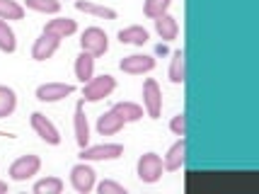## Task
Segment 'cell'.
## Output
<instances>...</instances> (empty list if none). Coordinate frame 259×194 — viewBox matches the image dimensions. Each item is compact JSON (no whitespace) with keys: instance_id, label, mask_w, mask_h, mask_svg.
<instances>
[{"instance_id":"6da1fadb","label":"cell","mask_w":259,"mask_h":194,"mask_svg":"<svg viewBox=\"0 0 259 194\" xmlns=\"http://www.w3.org/2000/svg\"><path fill=\"white\" fill-rule=\"evenodd\" d=\"M114 88H116V80L112 78V75H92L88 83H85V90H82V100L85 102H100V100H104V97H109L114 92Z\"/></svg>"},{"instance_id":"7a4b0ae2","label":"cell","mask_w":259,"mask_h":194,"mask_svg":"<svg viewBox=\"0 0 259 194\" xmlns=\"http://www.w3.org/2000/svg\"><path fill=\"white\" fill-rule=\"evenodd\" d=\"M80 46L82 51H88L90 56H104L107 49H109V39H107V32L100 29V27H88L82 36H80Z\"/></svg>"},{"instance_id":"3957f363","label":"cell","mask_w":259,"mask_h":194,"mask_svg":"<svg viewBox=\"0 0 259 194\" xmlns=\"http://www.w3.org/2000/svg\"><path fill=\"white\" fill-rule=\"evenodd\" d=\"M162 170H165V165H162L160 156H155V153H146L138 160V177H141V182H148V184L158 182L162 177Z\"/></svg>"},{"instance_id":"277c9868","label":"cell","mask_w":259,"mask_h":194,"mask_svg":"<svg viewBox=\"0 0 259 194\" xmlns=\"http://www.w3.org/2000/svg\"><path fill=\"white\" fill-rule=\"evenodd\" d=\"M39 168H41V160H39V156H32V153H29V156L17 158L10 165V177L15 180V182H24V180L34 177V175L39 172Z\"/></svg>"},{"instance_id":"5b68a950","label":"cell","mask_w":259,"mask_h":194,"mask_svg":"<svg viewBox=\"0 0 259 194\" xmlns=\"http://www.w3.org/2000/svg\"><path fill=\"white\" fill-rule=\"evenodd\" d=\"M143 104H146L148 117L158 119L160 112H162V90H160V85L153 78H148L143 83Z\"/></svg>"},{"instance_id":"8992f818","label":"cell","mask_w":259,"mask_h":194,"mask_svg":"<svg viewBox=\"0 0 259 194\" xmlns=\"http://www.w3.org/2000/svg\"><path fill=\"white\" fill-rule=\"evenodd\" d=\"M32 129L36 131V136L46 141L49 146H58L61 143V134H58V129L49 119H46L41 112H34L32 114Z\"/></svg>"},{"instance_id":"52a82bcc","label":"cell","mask_w":259,"mask_h":194,"mask_svg":"<svg viewBox=\"0 0 259 194\" xmlns=\"http://www.w3.org/2000/svg\"><path fill=\"white\" fill-rule=\"evenodd\" d=\"M124 156V146L119 143H102V146H85L80 158L82 160H114Z\"/></svg>"},{"instance_id":"ba28073f","label":"cell","mask_w":259,"mask_h":194,"mask_svg":"<svg viewBox=\"0 0 259 194\" xmlns=\"http://www.w3.org/2000/svg\"><path fill=\"white\" fill-rule=\"evenodd\" d=\"M68 95H73V85L68 83H46L36 88V100L39 102H58Z\"/></svg>"},{"instance_id":"9c48e42d","label":"cell","mask_w":259,"mask_h":194,"mask_svg":"<svg viewBox=\"0 0 259 194\" xmlns=\"http://www.w3.org/2000/svg\"><path fill=\"white\" fill-rule=\"evenodd\" d=\"M119 68L128 73V75H141V73H148V70L155 68V58L153 56H141V54H134V56L121 58Z\"/></svg>"},{"instance_id":"30bf717a","label":"cell","mask_w":259,"mask_h":194,"mask_svg":"<svg viewBox=\"0 0 259 194\" xmlns=\"http://www.w3.org/2000/svg\"><path fill=\"white\" fill-rule=\"evenodd\" d=\"M70 184H73L78 192L88 194L92 187H95V170H92L90 165H85V163L75 165V168L70 170Z\"/></svg>"},{"instance_id":"8fae6325","label":"cell","mask_w":259,"mask_h":194,"mask_svg":"<svg viewBox=\"0 0 259 194\" xmlns=\"http://www.w3.org/2000/svg\"><path fill=\"white\" fill-rule=\"evenodd\" d=\"M58 44H61V39H56V36H51V34H46V32H44V34L34 42L32 58H34V61H46V58H51L54 54H56Z\"/></svg>"},{"instance_id":"7c38bea8","label":"cell","mask_w":259,"mask_h":194,"mask_svg":"<svg viewBox=\"0 0 259 194\" xmlns=\"http://www.w3.org/2000/svg\"><path fill=\"white\" fill-rule=\"evenodd\" d=\"M75 141H78L80 148H85L90 143V124L85 117V100H80L75 104Z\"/></svg>"},{"instance_id":"4fadbf2b","label":"cell","mask_w":259,"mask_h":194,"mask_svg":"<svg viewBox=\"0 0 259 194\" xmlns=\"http://www.w3.org/2000/svg\"><path fill=\"white\" fill-rule=\"evenodd\" d=\"M75 29H78V24H75V20H70V17H56V20H51L44 27L46 34L56 36V39H66V36L75 34Z\"/></svg>"},{"instance_id":"5bb4252c","label":"cell","mask_w":259,"mask_h":194,"mask_svg":"<svg viewBox=\"0 0 259 194\" xmlns=\"http://www.w3.org/2000/svg\"><path fill=\"white\" fill-rule=\"evenodd\" d=\"M124 119L116 114L114 109H109V112H104V114L97 119V131H100L102 136H112V134H119L121 129H124Z\"/></svg>"},{"instance_id":"9a60e30c","label":"cell","mask_w":259,"mask_h":194,"mask_svg":"<svg viewBox=\"0 0 259 194\" xmlns=\"http://www.w3.org/2000/svg\"><path fill=\"white\" fill-rule=\"evenodd\" d=\"M184 158H187V141H184V136H180V141L167 150L162 165H165V170H180L184 165Z\"/></svg>"},{"instance_id":"2e32d148","label":"cell","mask_w":259,"mask_h":194,"mask_svg":"<svg viewBox=\"0 0 259 194\" xmlns=\"http://www.w3.org/2000/svg\"><path fill=\"white\" fill-rule=\"evenodd\" d=\"M155 29H158L160 39H165V42H172V39H177V34H180V24H177V20L172 17V15H160V17H155Z\"/></svg>"},{"instance_id":"e0dca14e","label":"cell","mask_w":259,"mask_h":194,"mask_svg":"<svg viewBox=\"0 0 259 194\" xmlns=\"http://www.w3.org/2000/svg\"><path fill=\"white\" fill-rule=\"evenodd\" d=\"M119 42L121 44H131V46H143L148 42V29L141 24H131L119 32Z\"/></svg>"},{"instance_id":"ac0fdd59","label":"cell","mask_w":259,"mask_h":194,"mask_svg":"<svg viewBox=\"0 0 259 194\" xmlns=\"http://www.w3.org/2000/svg\"><path fill=\"white\" fill-rule=\"evenodd\" d=\"M95 75V56H90L88 51H82L78 58H75V78L80 83H88V80Z\"/></svg>"},{"instance_id":"d6986e66","label":"cell","mask_w":259,"mask_h":194,"mask_svg":"<svg viewBox=\"0 0 259 194\" xmlns=\"http://www.w3.org/2000/svg\"><path fill=\"white\" fill-rule=\"evenodd\" d=\"M169 80L175 83V85H180L187 80V66H184V51L177 49L175 54H172V63H169Z\"/></svg>"},{"instance_id":"ffe728a7","label":"cell","mask_w":259,"mask_h":194,"mask_svg":"<svg viewBox=\"0 0 259 194\" xmlns=\"http://www.w3.org/2000/svg\"><path fill=\"white\" fill-rule=\"evenodd\" d=\"M75 8L80 12H88V15H95V17H104V20H116V12L112 8H104V5H95V3H88V0H75Z\"/></svg>"},{"instance_id":"44dd1931","label":"cell","mask_w":259,"mask_h":194,"mask_svg":"<svg viewBox=\"0 0 259 194\" xmlns=\"http://www.w3.org/2000/svg\"><path fill=\"white\" fill-rule=\"evenodd\" d=\"M112 109L121 117L124 122H138V119L143 117V107L136 104V102H116Z\"/></svg>"},{"instance_id":"7402d4cb","label":"cell","mask_w":259,"mask_h":194,"mask_svg":"<svg viewBox=\"0 0 259 194\" xmlns=\"http://www.w3.org/2000/svg\"><path fill=\"white\" fill-rule=\"evenodd\" d=\"M15 107H17V95H15V90L0 85V119H3V117H10L12 112H15Z\"/></svg>"},{"instance_id":"603a6c76","label":"cell","mask_w":259,"mask_h":194,"mask_svg":"<svg viewBox=\"0 0 259 194\" xmlns=\"http://www.w3.org/2000/svg\"><path fill=\"white\" fill-rule=\"evenodd\" d=\"M24 8L17 0H0V20H22Z\"/></svg>"},{"instance_id":"cb8c5ba5","label":"cell","mask_w":259,"mask_h":194,"mask_svg":"<svg viewBox=\"0 0 259 194\" xmlns=\"http://www.w3.org/2000/svg\"><path fill=\"white\" fill-rule=\"evenodd\" d=\"M17 49V39H15V32L10 29V24L5 20H0V51L5 54H12Z\"/></svg>"},{"instance_id":"d4e9b609","label":"cell","mask_w":259,"mask_h":194,"mask_svg":"<svg viewBox=\"0 0 259 194\" xmlns=\"http://www.w3.org/2000/svg\"><path fill=\"white\" fill-rule=\"evenodd\" d=\"M63 192V180L58 177H44L34 184V194H61Z\"/></svg>"},{"instance_id":"484cf974","label":"cell","mask_w":259,"mask_h":194,"mask_svg":"<svg viewBox=\"0 0 259 194\" xmlns=\"http://www.w3.org/2000/svg\"><path fill=\"white\" fill-rule=\"evenodd\" d=\"M169 3H172V0H146V3H143V15L150 17V20H155V17L167 12Z\"/></svg>"},{"instance_id":"4316f807","label":"cell","mask_w":259,"mask_h":194,"mask_svg":"<svg viewBox=\"0 0 259 194\" xmlns=\"http://www.w3.org/2000/svg\"><path fill=\"white\" fill-rule=\"evenodd\" d=\"M24 5L29 10H36V12H46V15H56L61 10V3L58 0H24Z\"/></svg>"},{"instance_id":"83f0119b","label":"cell","mask_w":259,"mask_h":194,"mask_svg":"<svg viewBox=\"0 0 259 194\" xmlns=\"http://www.w3.org/2000/svg\"><path fill=\"white\" fill-rule=\"evenodd\" d=\"M169 129H172V134H175V136H184V134H187V117H184V114L172 117Z\"/></svg>"},{"instance_id":"f1b7e54d","label":"cell","mask_w":259,"mask_h":194,"mask_svg":"<svg viewBox=\"0 0 259 194\" xmlns=\"http://www.w3.org/2000/svg\"><path fill=\"white\" fill-rule=\"evenodd\" d=\"M97 192H100V194H126V189L121 187V184L112 182V180H104V182H100Z\"/></svg>"},{"instance_id":"f546056e","label":"cell","mask_w":259,"mask_h":194,"mask_svg":"<svg viewBox=\"0 0 259 194\" xmlns=\"http://www.w3.org/2000/svg\"><path fill=\"white\" fill-rule=\"evenodd\" d=\"M3 192H8V184H5L3 180H0V194H3Z\"/></svg>"}]
</instances>
